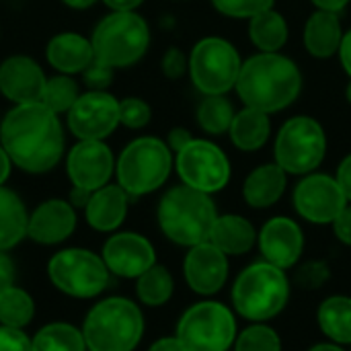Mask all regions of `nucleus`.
<instances>
[{
  "mask_svg": "<svg viewBox=\"0 0 351 351\" xmlns=\"http://www.w3.org/2000/svg\"><path fill=\"white\" fill-rule=\"evenodd\" d=\"M175 169L183 185L214 195L230 181V160L226 152L204 138H193L175 154Z\"/></svg>",
  "mask_w": 351,
  "mask_h": 351,
  "instance_id": "nucleus-11",
  "label": "nucleus"
},
{
  "mask_svg": "<svg viewBox=\"0 0 351 351\" xmlns=\"http://www.w3.org/2000/svg\"><path fill=\"white\" fill-rule=\"evenodd\" d=\"M193 140V136H191V132L187 130V128H173L171 132H169V136H167V144H169V148L177 154L179 150H183L189 142Z\"/></svg>",
  "mask_w": 351,
  "mask_h": 351,
  "instance_id": "nucleus-44",
  "label": "nucleus"
},
{
  "mask_svg": "<svg viewBox=\"0 0 351 351\" xmlns=\"http://www.w3.org/2000/svg\"><path fill=\"white\" fill-rule=\"evenodd\" d=\"M90 193L88 189H80V187H74L70 197H72V206H80V208H86L88 199H90Z\"/></svg>",
  "mask_w": 351,
  "mask_h": 351,
  "instance_id": "nucleus-51",
  "label": "nucleus"
},
{
  "mask_svg": "<svg viewBox=\"0 0 351 351\" xmlns=\"http://www.w3.org/2000/svg\"><path fill=\"white\" fill-rule=\"evenodd\" d=\"M45 58L58 74L74 76L82 74L95 62V51L90 39L74 31H64L47 41Z\"/></svg>",
  "mask_w": 351,
  "mask_h": 351,
  "instance_id": "nucleus-21",
  "label": "nucleus"
},
{
  "mask_svg": "<svg viewBox=\"0 0 351 351\" xmlns=\"http://www.w3.org/2000/svg\"><path fill=\"white\" fill-rule=\"evenodd\" d=\"M84 82L88 84L90 90H105V86L111 82L113 78V68L109 66H103L99 62H93L84 72Z\"/></svg>",
  "mask_w": 351,
  "mask_h": 351,
  "instance_id": "nucleus-41",
  "label": "nucleus"
},
{
  "mask_svg": "<svg viewBox=\"0 0 351 351\" xmlns=\"http://www.w3.org/2000/svg\"><path fill=\"white\" fill-rule=\"evenodd\" d=\"M339 62L346 70V74L350 76L351 80V29H348L343 33V41H341V47H339Z\"/></svg>",
  "mask_w": 351,
  "mask_h": 351,
  "instance_id": "nucleus-46",
  "label": "nucleus"
},
{
  "mask_svg": "<svg viewBox=\"0 0 351 351\" xmlns=\"http://www.w3.org/2000/svg\"><path fill=\"white\" fill-rule=\"evenodd\" d=\"M160 68L167 78L179 80L181 76H185V72H189V56H185L179 47H169L162 56Z\"/></svg>",
  "mask_w": 351,
  "mask_h": 351,
  "instance_id": "nucleus-39",
  "label": "nucleus"
},
{
  "mask_svg": "<svg viewBox=\"0 0 351 351\" xmlns=\"http://www.w3.org/2000/svg\"><path fill=\"white\" fill-rule=\"evenodd\" d=\"M290 298V282L286 271L267 263L257 261L241 271L232 286L234 311L253 323H265L278 317Z\"/></svg>",
  "mask_w": 351,
  "mask_h": 351,
  "instance_id": "nucleus-5",
  "label": "nucleus"
},
{
  "mask_svg": "<svg viewBox=\"0 0 351 351\" xmlns=\"http://www.w3.org/2000/svg\"><path fill=\"white\" fill-rule=\"evenodd\" d=\"M45 82L41 66L27 56H10L0 64V93L14 105L41 101Z\"/></svg>",
  "mask_w": 351,
  "mask_h": 351,
  "instance_id": "nucleus-19",
  "label": "nucleus"
},
{
  "mask_svg": "<svg viewBox=\"0 0 351 351\" xmlns=\"http://www.w3.org/2000/svg\"><path fill=\"white\" fill-rule=\"evenodd\" d=\"M234 90L245 107L271 115L288 109L300 97L302 72L296 62L282 51H257L255 56L243 60Z\"/></svg>",
  "mask_w": 351,
  "mask_h": 351,
  "instance_id": "nucleus-2",
  "label": "nucleus"
},
{
  "mask_svg": "<svg viewBox=\"0 0 351 351\" xmlns=\"http://www.w3.org/2000/svg\"><path fill=\"white\" fill-rule=\"evenodd\" d=\"M66 6H70V8H76V10H84V8H88V6H93L97 0H62Z\"/></svg>",
  "mask_w": 351,
  "mask_h": 351,
  "instance_id": "nucleus-52",
  "label": "nucleus"
},
{
  "mask_svg": "<svg viewBox=\"0 0 351 351\" xmlns=\"http://www.w3.org/2000/svg\"><path fill=\"white\" fill-rule=\"evenodd\" d=\"M183 274L189 284V288L195 294L202 296H212L220 292L226 284L228 278V255L222 253L216 245L202 243L189 249L185 263H183Z\"/></svg>",
  "mask_w": 351,
  "mask_h": 351,
  "instance_id": "nucleus-18",
  "label": "nucleus"
},
{
  "mask_svg": "<svg viewBox=\"0 0 351 351\" xmlns=\"http://www.w3.org/2000/svg\"><path fill=\"white\" fill-rule=\"evenodd\" d=\"M234 105L226 95H206L195 111L197 125L210 136L228 134L234 119Z\"/></svg>",
  "mask_w": 351,
  "mask_h": 351,
  "instance_id": "nucleus-30",
  "label": "nucleus"
},
{
  "mask_svg": "<svg viewBox=\"0 0 351 351\" xmlns=\"http://www.w3.org/2000/svg\"><path fill=\"white\" fill-rule=\"evenodd\" d=\"M111 10H136L144 4V0H103Z\"/></svg>",
  "mask_w": 351,
  "mask_h": 351,
  "instance_id": "nucleus-49",
  "label": "nucleus"
},
{
  "mask_svg": "<svg viewBox=\"0 0 351 351\" xmlns=\"http://www.w3.org/2000/svg\"><path fill=\"white\" fill-rule=\"evenodd\" d=\"M234 351H282V341L276 329L265 323H255L237 337Z\"/></svg>",
  "mask_w": 351,
  "mask_h": 351,
  "instance_id": "nucleus-35",
  "label": "nucleus"
},
{
  "mask_svg": "<svg viewBox=\"0 0 351 351\" xmlns=\"http://www.w3.org/2000/svg\"><path fill=\"white\" fill-rule=\"evenodd\" d=\"M103 261L109 271L121 278H140L156 263L154 247L136 232H119L103 247Z\"/></svg>",
  "mask_w": 351,
  "mask_h": 351,
  "instance_id": "nucleus-17",
  "label": "nucleus"
},
{
  "mask_svg": "<svg viewBox=\"0 0 351 351\" xmlns=\"http://www.w3.org/2000/svg\"><path fill=\"white\" fill-rule=\"evenodd\" d=\"M68 130L78 140H105L119 123V101L107 90L82 93L66 113Z\"/></svg>",
  "mask_w": 351,
  "mask_h": 351,
  "instance_id": "nucleus-13",
  "label": "nucleus"
},
{
  "mask_svg": "<svg viewBox=\"0 0 351 351\" xmlns=\"http://www.w3.org/2000/svg\"><path fill=\"white\" fill-rule=\"evenodd\" d=\"M228 136H230V142L243 152L261 150L271 136L269 113L243 105V109L234 113Z\"/></svg>",
  "mask_w": 351,
  "mask_h": 351,
  "instance_id": "nucleus-25",
  "label": "nucleus"
},
{
  "mask_svg": "<svg viewBox=\"0 0 351 351\" xmlns=\"http://www.w3.org/2000/svg\"><path fill=\"white\" fill-rule=\"evenodd\" d=\"M128 193L119 185H105L90 193L84 208L86 222L101 232H111L121 226L128 214Z\"/></svg>",
  "mask_w": 351,
  "mask_h": 351,
  "instance_id": "nucleus-24",
  "label": "nucleus"
},
{
  "mask_svg": "<svg viewBox=\"0 0 351 351\" xmlns=\"http://www.w3.org/2000/svg\"><path fill=\"white\" fill-rule=\"evenodd\" d=\"M210 243L226 255H245L257 243L255 226L239 214H222L216 218Z\"/></svg>",
  "mask_w": 351,
  "mask_h": 351,
  "instance_id": "nucleus-26",
  "label": "nucleus"
},
{
  "mask_svg": "<svg viewBox=\"0 0 351 351\" xmlns=\"http://www.w3.org/2000/svg\"><path fill=\"white\" fill-rule=\"evenodd\" d=\"M29 216L21 197L0 185V251H6L21 243L27 234Z\"/></svg>",
  "mask_w": 351,
  "mask_h": 351,
  "instance_id": "nucleus-28",
  "label": "nucleus"
},
{
  "mask_svg": "<svg viewBox=\"0 0 351 351\" xmlns=\"http://www.w3.org/2000/svg\"><path fill=\"white\" fill-rule=\"evenodd\" d=\"M321 331L337 346H351V298L331 296L319 306Z\"/></svg>",
  "mask_w": 351,
  "mask_h": 351,
  "instance_id": "nucleus-29",
  "label": "nucleus"
},
{
  "mask_svg": "<svg viewBox=\"0 0 351 351\" xmlns=\"http://www.w3.org/2000/svg\"><path fill=\"white\" fill-rule=\"evenodd\" d=\"M173 278L167 267L152 265L138 278V298L148 306H162L173 296Z\"/></svg>",
  "mask_w": 351,
  "mask_h": 351,
  "instance_id": "nucleus-32",
  "label": "nucleus"
},
{
  "mask_svg": "<svg viewBox=\"0 0 351 351\" xmlns=\"http://www.w3.org/2000/svg\"><path fill=\"white\" fill-rule=\"evenodd\" d=\"M329 280V267L325 261H308L296 274V282L306 290H317Z\"/></svg>",
  "mask_w": 351,
  "mask_h": 351,
  "instance_id": "nucleus-38",
  "label": "nucleus"
},
{
  "mask_svg": "<svg viewBox=\"0 0 351 351\" xmlns=\"http://www.w3.org/2000/svg\"><path fill=\"white\" fill-rule=\"evenodd\" d=\"M335 179H337V183H339V187H341L346 199L351 204V154H348V156L339 162Z\"/></svg>",
  "mask_w": 351,
  "mask_h": 351,
  "instance_id": "nucleus-43",
  "label": "nucleus"
},
{
  "mask_svg": "<svg viewBox=\"0 0 351 351\" xmlns=\"http://www.w3.org/2000/svg\"><path fill=\"white\" fill-rule=\"evenodd\" d=\"M346 99H348V103L351 105V80L348 82V86H346Z\"/></svg>",
  "mask_w": 351,
  "mask_h": 351,
  "instance_id": "nucleus-54",
  "label": "nucleus"
},
{
  "mask_svg": "<svg viewBox=\"0 0 351 351\" xmlns=\"http://www.w3.org/2000/svg\"><path fill=\"white\" fill-rule=\"evenodd\" d=\"M95 62L117 68L138 64L150 47V27L136 10H111L90 35Z\"/></svg>",
  "mask_w": 351,
  "mask_h": 351,
  "instance_id": "nucleus-4",
  "label": "nucleus"
},
{
  "mask_svg": "<svg viewBox=\"0 0 351 351\" xmlns=\"http://www.w3.org/2000/svg\"><path fill=\"white\" fill-rule=\"evenodd\" d=\"M173 167V150L165 140L140 136L132 140L115 160L117 185L130 197H140L162 187Z\"/></svg>",
  "mask_w": 351,
  "mask_h": 351,
  "instance_id": "nucleus-6",
  "label": "nucleus"
},
{
  "mask_svg": "<svg viewBox=\"0 0 351 351\" xmlns=\"http://www.w3.org/2000/svg\"><path fill=\"white\" fill-rule=\"evenodd\" d=\"M12 280H14V265L12 261L0 251V294L8 288H12Z\"/></svg>",
  "mask_w": 351,
  "mask_h": 351,
  "instance_id": "nucleus-45",
  "label": "nucleus"
},
{
  "mask_svg": "<svg viewBox=\"0 0 351 351\" xmlns=\"http://www.w3.org/2000/svg\"><path fill=\"white\" fill-rule=\"evenodd\" d=\"M308 351H346V350H341L337 343H319V346H313Z\"/></svg>",
  "mask_w": 351,
  "mask_h": 351,
  "instance_id": "nucleus-53",
  "label": "nucleus"
},
{
  "mask_svg": "<svg viewBox=\"0 0 351 351\" xmlns=\"http://www.w3.org/2000/svg\"><path fill=\"white\" fill-rule=\"evenodd\" d=\"M10 167H12V160H10V156H8V152L4 150V146L0 144V185L8 179Z\"/></svg>",
  "mask_w": 351,
  "mask_h": 351,
  "instance_id": "nucleus-50",
  "label": "nucleus"
},
{
  "mask_svg": "<svg viewBox=\"0 0 351 351\" xmlns=\"http://www.w3.org/2000/svg\"><path fill=\"white\" fill-rule=\"evenodd\" d=\"M148 351H185V348L181 346L177 337H162L156 343H152V348Z\"/></svg>",
  "mask_w": 351,
  "mask_h": 351,
  "instance_id": "nucleus-48",
  "label": "nucleus"
},
{
  "mask_svg": "<svg viewBox=\"0 0 351 351\" xmlns=\"http://www.w3.org/2000/svg\"><path fill=\"white\" fill-rule=\"evenodd\" d=\"M343 33L346 31L337 12L315 8V12L306 19L304 25V33H302L304 47L313 58L329 60L339 53Z\"/></svg>",
  "mask_w": 351,
  "mask_h": 351,
  "instance_id": "nucleus-22",
  "label": "nucleus"
},
{
  "mask_svg": "<svg viewBox=\"0 0 351 351\" xmlns=\"http://www.w3.org/2000/svg\"><path fill=\"white\" fill-rule=\"evenodd\" d=\"M152 109L140 97H128L119 101V123L130 130H142L150 123Z\"/></svg>",
  "mask_w": 351,
  "mask_h": 351,
  "instance_id": "nucleus-37",
  "label": "nucleus"
},
{
  "mask_svg": "<svg viewBox=\"0 0 351 351\" xmlns=\"http://www.w3.org/2000/svg\"><path fill=\"white\" fill-rule=\"evenodd\" d=\"M327 154L325 128L311 115L290 117L274 142V162L288 175L304 177L315 173Z\"/></svg>",
  "mask_w": 351,
  "mask_h": 351,
  "instance_id": "nucleus-8",
  "label": "nucleus"
},
{
  "mask_svg": "<svg viewBox=\"0 0 351 351\" xmlns=\"http://www.w3.org/2000/svg\"><path fill=\"white\" fill-rule=\"evenodd\" d=\"M257 243L263 255V261L280 267L290 269L294 267L304 251V234L298 222L286 216H276L263 224L261 232L257 234Z\"/></svg>",
  "mask_w": 351,
  "mask_h": 351,
  "instance_id": "nucleus-16",
  "label": "nucleus"
},
{
  "mask_svg": "<svg viewBox=\"0 0 351 351\" xmlns=\"http://www.w3.org/2000/svg\"><path fill=\"white\" fill-rule=\"evenodd\" d=\"M290 27L284 19V14L276 8H267L253 19H249V39L251 43L265 53L282 51V47L288 43Z\"/></svg>",
  "mask_w": 351,
  "mask_h": 351,
  "instance_id": "nucleus-27",
  "label": "nucleus"
},
{
  "mask_svg": "<svg viewBox=\"0 0 351 351\" xmlns=\"http://www.w3.org/2000/svg\"><path fill=\"white\" fill-rule=\"evenodd\" d=\"M276 0H212V6L230 19H253L255 14L274 8Z\"/></svg>",
  "mask_w": 351,
  "mask_h": 351,
  "instance_id": "nucleus-36",
  "label": "nucleus"
},
{
  "mask_svg": "<svg viewBox=\"0 0 351 351\" xmlns=\"http://www.w3.org/2000/svg\"><path fill=\"white\" fill-rule=\"evenodd\" d=\"M0 351H33L29 337L14 327H0Z\"/></svg>",
  "mask_w": 351,
  "mask_h": 351,
  "instance_id": "nucleus-40",
  "label": "nucleus"
},
{
  "mask_svg": "<svg viewBox=\"0 0 351 351\" xmlns=\"http://www.w3.org/2000/svg\"><path fill=\"white\" fill-rule=\"evenodd\" d=\"M288 185V173L276 162L261 165L253 169L243 183V197L247 206L255 210H265L276 206Z\"/></svg>",
  "mask_w": 351,
  "mask_h": 351,
  "instance_id": "nucleus-23",
  "label": "nucleus"
},
{
  "mask_svg": "<svg viewBox=\"0 0 351 351\" xmlns=\"http://www.w3.org/2000/svg\"><path fill=\"white\" fill-rule=\"evenodd\" d=\"M0 144L14 167L27 173H47L64 156V128L60 115L41 101L14 105L0 123Z\"/></svg>",
  "mask_w": 351,
  "mask_h": 351,
  "instance_id": "nucleus-1",
  "label": "nucleus"
},
{
  "mask_svg": "<svg viewBox=\"0 0 351 351\" xmlns=\"http://www.w3.org/2000/svg\"><path fill=\"white\" fill-rule=\"evenodd\" d=\"M292 199L298 216L311 224H333V220L350 204L337 179L317 171L298 181Z\"/></svg>",
  "mask_w": 351,
  "mask_h": 351,
  "instance_id": "nucleus-14",
  "label": "nucleus"
},
{
  "mask_svg": "<svg viewBox=\"0 0 351 351\" xmlns=\"http://www.w3.org/2000/svg\"><path fill=\"white\" fill-rule=\"evenodd\" d=\"M333 232L343 245L351 247V204H348L341 210V214L333 220Z\"/></svg>",
  "mask_w": 351,
  "mask_h": 351,
  "instance_id": "nucleus-42",
  "label": "nucleus"
},
{
  "mask_svg": "<svg viewBox=\"0 0 351 351\" xmlns=\"http://www.w3.org/2000/svg\"><path fill=\"white\" fill-rule=\"evenodd\" d=\"M243 68L239 49L222 37H204L189 51V78L206 95H228Z\"/></svg>",
  "mask_w": 351,
  "mask_h": 351,
  "instance_id": "nucleus-9",
  "label": "nucleus"
},
{
  "mask_svg": "<svg viewBox=\"0 0 351 351\" xmlns=\"http://www.w3.org/2000/svg\"><path fill=\"white\" fill-rule=\"evenodd\" d=\"M78 97H80L78 82L68 74H56L47 78L43 95H41V103L47 109H51L56 115H64L72 109Z\"/></svg>",
  "mask_w": 351,
  "mask_h": 351,
  "instance_id": "nucleus-33",
  "label": "nucleus"
},
{
  "mask_svg": "<svg viewBox=\"0 0 351 351\" xmlns=\"http://www.w3.org/2000/svg\"><path fill=\"white\" fill-rule=\"evenodd\" d=\"M84 335L66 323H53L43 327L31 341L33 351H84Z\"/></svg>",
  "mask_w": 351,
  "mask_h": 351,
  "instance_id": "nucleus-31",
  "label": "nucleus"
},
{
  "mask_svg": "<svg viewBox=\"0 0 351 351\" xmlns=\"http://www.w3.org/2000/svg\"><path fill=\"white\" fill-rule=\"evenodd\" d=\"M156 216L169 241L191 249L210 241L218 212L212 195L187 185H177L160 197Z\"/></svg>",
  "mask_w": 351,
  "mask_h": 351,
  "instance_id": "nucleus-3",
  "label": "nucleus"
},
{
  "mask_svg": "<svg viewBox=\"0 0 351 351\" xmlns=\"http://www.w3.org/2000/svg\"><path fill=\"white\" fill-rule=\"evenodd\" d=\"M53 286L76 298H93L109 284V269L103 259L84 249H66L51 257L47 267Z\"/></svg>",
  "mask_w": 351,
  "mask_h": 351,
  "instance_id": "nucleus-12",
  "label": "nucleus"
},
{
  "mask_svg": "<svg viewBox=\"0 0 351 351\" xmlns=\"http://www.w3.org/2000/svg\"><path fill=\"white\" fill-rule=\"evenodd\" d=\"M33 319V300L19 288H8L0 294V323L21 329Z\"/></svg>",
  "mask_w": 351,
  "mask_h": 351,
  "instance_id": "nucleus-34",
  "label": "nucleus"
},
{
  "mask_svg": "<svg viewBox=\"0 0 351 351\" xmlns=\"http://www.w3.org/2000/svg\"><path fill=\"white\" fill-rule=\"evenodd\" d=\"M76 226L72 204L64 199H47L31 214L27 234L41 245H56L66 241Z\"/></svg>",
  "mask_w": 351,
  "mask_h": 351,
  "instance_id": "nucleus-20",
  "label": "nucleus"
},
{
  "mask_svg": "<svg viewBox=\"0 0 351 351\" xmlns=\"http://www.w3.org/2000/svg\"><path fill=\"white\" fill-rule=\"evenodd\" d=\"M144 333L140 308L125 298H107L84 321V341L90 351H134Z\"/></svg>",
  "mask_w": 351,
  "mask_h": 351,
  "instance_id": "nucleus-7",
  "label": "nucleus"
},
{
  "mask_svg": "<svg viewBox=\"0 0 351 351\" xmlns=\"http://www.w3.org/2000/svg\"><path fill=\"white\" fill-rule=\"evenodd\" d=\"M311 2L319 10H329V12H337L339 14L350 4L351 0H311Z\"/></svg>",
  "mask_w": 351,
  "mask_h": 351,
  "instance_id": "nucleus-47",
  "label": "nucleus"
},
{
  "mask_svg": "<svg viewBox=\"0 0 351 351\" xmlns=\"http://www.w3.org/2000/svg\"><path fill=\"white\" fill-rule=\"evenodd\" d=\"M66 169L74 187L97 191L109 183L115 171V158L105 140H78L68 152Z\"/></svg>",
  "mask_w": 351,
  "mask_h": 351,
  "instance_id": "nucleus-15",
  "label": "nucleus"
},
{
  "mask_svg": "<svg viewBox=\"0 0 351 351\" xmlns=\"http://www.w3.org/2000/svg\"><path fill=\"white\" fill-rule=\"evenodd\" d=\"M175 337L185 351H228L237 341V321L220 302H197L183 313Z\"/></svg>",
  "mask_w": 351,
  "mask_h": 351,
  "instance_id": "nucleus-10",
  "label": "nucleus"
}]
</instances>
